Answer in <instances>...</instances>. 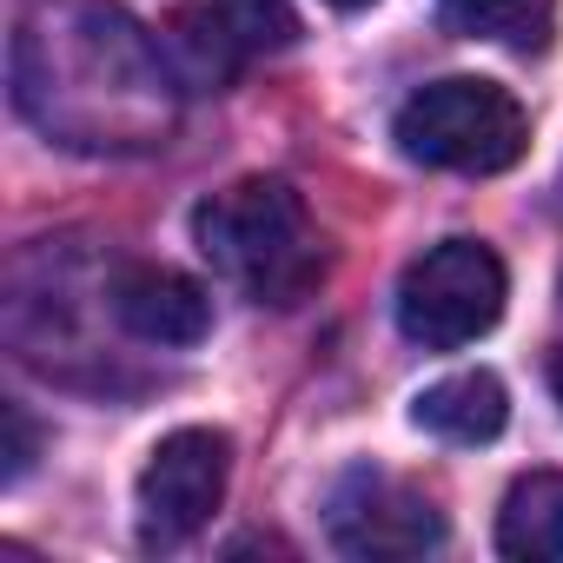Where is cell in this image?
Wrapping results in <instances>:
<instances>
[{"instance_id": "cell-7", "label": "cell", "mask_w": 563, "mask_h": 563, "mask_svg": "<svg viewBox=\"0 0 563 563\" xmlns=\"http://www.w3.org/2000/svg\"><path fill=\"white\" fill-rule=\"evenodd\" d=\"M325 523H332V543L345 556H424L444 543V510L385 471H352L332 490Z\"/></svg>"}, {"instance_id": "cell-12", "label": "cell", "mask_w": 563, "mask_h": 563, "mask_svg": "<svg viewBox=\"0 0 563 563\" xmlns=\"http://www.w3.org/2000/svg\"><path fill=\"white\" fill-rule=\"evenodd\" d=\"M0 418H8V484H21L27 464H34V451H41V431H34V418H27V405H8Z\"/></svg>"}, {"instance_id": "cell-10", "label": "cell", "mask_w": 563, "mask_h": 563, "mask_svg": "<svg viewBox=\"0 0 563 563\" xmlns=\"http://www.w3.org/2000/svg\"><path fill=\"white\" fill-rule=\"evenodd\" d=\"M497 550L517 563H563V471H530L504 490Z\"/></svg>"}, {"instance_id": "cell-2", "label": "cell", "mask_w": 563, "mask_h": 563, "mask_svg": "<svg viewBox=\"0 0 563 563\" xmlns=\"http://www.w3.org/2000/svg\"><path fill=\"white\" fill-rule=\"evenodd\" d=\"M192 245L225 286H239L258 306H299L325 272L312 212L286 179H239L199 199Z\"/></svg>"}, {"instance_id": "cell-1", "label": "cell", "mask_w": 563, "mask_h": 563, "mask_svg": "<svg viewBox=\"0 0 563 563\" xmlns=\"http://www.w3.org/2000/svg\"><path fill=\"white\" fill-rule=\"evenodd\" d=\"M14 107L74 153H146L179 126V67L113 0H27L14 21Z\"/></svg>"}, {"instance_id": "cell-13", "label": "cell", "mask_w": 563, "mask_h": 563, "mask_svg": "<svg viewBox=\"0 0 563 563\" xmlns=\"http://www.w3.org/2000/svg\"><path fill=\"white\" fill-rule=\"evenodd\" d=\"M550 391H556V405H563V352L550 358Z\"/></svg>"}, {"instance_id": "cell-11", "label": "cell", "mask_w": 563, "mask_h": 563, "mask_svg": "<svg viewBox=\"0 0 563 563\" xmlns=\"http://www.w3.org/2000/svg\"><path fill=\"white\" fill-rule=\"evenodd\" d=\"M438 21L464 41H490L510 54H543L556 34V0H438Z\"/></svg>"}, {"instance_id": "cell-3", "label": "cell", "mask_w": 563, "mask_h": 563, "mask_svg": "<svg viewBox=\"0 0 563 563\" xmlns=\"http://www.w3.org/2000/svg\"><path fill=\"white\" fill-rule=\"evenodd\" d=\"M391 140L405 146V159L418 166H438V173H510L530 146V113L497 87V80H477V74H451V80H431L418 87L398 120H391Z\"/></svg>"}, {"instance_id": "cell-6", "label": "cell", "mask_w": 563, "mask_h": 563, "mask_svg": "<svg viewBox=\"0 0 563 563\" xmlns=\"http://www.w3.org/2000/svg\"><path fill=\"white\" fill-rule=\"evenodd\" d=\"M225 477H232L225 431L192 424V431L159 438L146 471H140V543L179 550L186 537H199L212 523V510L225 504Z\"/></svg>"}, {"instance_id": "cell-9", "label": "cell", "mask_w": 563, "mask_h": 563, "mask_svg": "<svg viewBox=\"0 0 563 563\" xmlns=\"http://www.w3.org/2000/svg\"><path fill=\"white\" fill-rule=\"evenodd\" d=\"M510 418V398L490 372H451L411 398V424L444 444H490Z\"/></svg>"}, {"instance_id": "cell-4", "label": "cell", "mask_w": 563, "mask_h": 563, "mask_svg": "<svg viewBox=\"0 0 563 563\" xmlns=\"http://www.w3.org/2000/svg\"><path fill=\"white\" fill-rule=\"evenodd\" d=\"M504 319V258L484 239H444L398 278V332L424 352H457Z\"/></svg>"}, {"instance_id": "cell-8", "label": "cell", "mask_w": 563, "mask_h": 563, "mask_svg": "<svg viewBox=\"0 0 563 563\" xmlns=\"http://www.w3.org/2000/svg\"><path fill=\"white\" fill-rule=\"evenodd\" d=\"M107 312L140 345H199L212 332V299L173 265H120L107 286Z\"/></svg>"}, {"instance_id": "cell-5", "label": "cell", "mask_w": 563, "mask_h": 563, "mask_svg": "<svg viewBox=\"0 0 563 563\" xmlns=\"http://www.w3.org/2000/svg\"><path fill=\"white\" fill-rule=\"evenodd\" d=\"M299 41L292 0H179L166 14V54L186 87L225 93L252 60Z\"/></svg>"}, {"instance_id": "cell-14", "label": "cell", "mask_w": 563, "mask_h": 563, "mask_svg": "<svg viewBox=\"0 0 563 563\" xmlns=\"http://www.w3.org/2000/svg\"><path fill=\"white\" fill-rule=\"evenodd\" d=\"M332 8H345V14H358V8H372V0H332Z\"/></svg>"}]
</instances>
